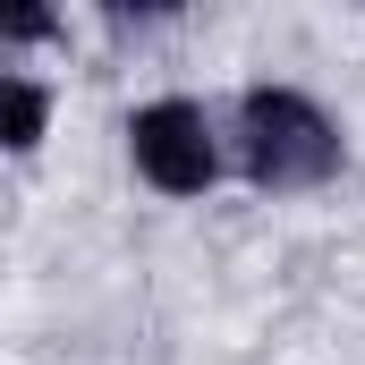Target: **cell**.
<instances>
[{"label":"cell","instance_id":"cell-1","mask_svg":"<svg viewBox=\"0 0 365 365\" xmlns=\"http://www.w3.org/2000/svg\"><path fill=\"white\" fill-rule=\"evenodd\" d=\"M230 170L255 195H323L349 170V128L314 102L306 86H247L230 110Z\"/></svg>","mask_w":365,"mask_h":365},{"label":"cell","instance_id":"cell-2","mask_svg":"<svg viewBox=\"0 0 365 365\" xmlns=\"http://www.w3.org/2000/svg\"><path fill=\"white\" fill-rule=\"evenodd\" d=\"M119 136H128V170L153 195H170V204H195V195H212V187L230 179V136H221L212 102H195V93L136 102Z\"/></svg>","mask_w":365,"mask_h":365},{"label":"cell","instance_id":"cell-3","mask_svg":"<svg viewBox=\"0 0 365 365\" xmlns=\"http://www.w3.org/2000/svg\"><path fill=\"white\" fill-rule=\"evenodd\" d=\"M51 110H60V93L43 86V77H26V68H0V153L17 162V153H43V136H51Z\"/></svg>","mask_w":365,"mask_h":365},{"label":"cell","instance_id":"cell-4","mask_svg":"<svg viewBox=\"0 0 365 365\" xmlns=\"http://www.w3.org/2000/svg\"><path fill=\"white\" fill-rule=\"evenodd\" d=\"M68 17L60 9H26V0H0V51H26V43H60Z\"/></svg>","mask_w":365,"mask_h":365}]
</instances>
